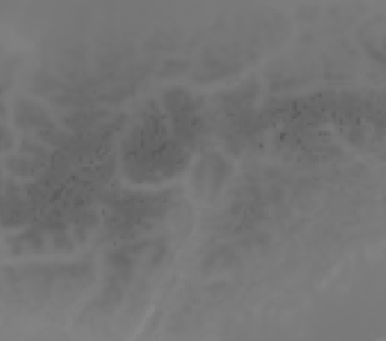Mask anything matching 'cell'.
I'll use <instances>...</instances> for the list:
<instances>
[{"label": "cell", "mask_w": 386, "mask_h": 341, "mask_svg": "<svg viewBox=\"0 0 386 341\" xmlns=\"http://www.w3.org/2000/svg\"><path fill=\"white\" fill-rule=\"evenodd\" d=\"M16 124L21 128H35V130H54V126L48 118L47 113L41 106L31 101L21 100L16 103L14 109Z\"/></svg>", "instance_id": "cell-1"}, {"label": "cell", "mask_w": 386, "mask_h": 341, "mask_svg": "<svg viewBox=\"0 0 386 341\" xmlns=\"http://www.w3.org/2000/svg\"><path fill=\"white\" fill-rule=\"evenodd\" d=\"M47 239L44 238V232L39 229H31L22 233L9 240L11 250L14 255H35L44 253L47 250Z\"/></svg>", "instance_id": "cell-2"}, {"label": "cell", "mask_w": 386, "mask_h": 341, "mask_svg": "<svg viewBox=\"0 0 386 341\" xmlns=\"http://www.w3.org/2000/svg\"><path fill=\"white\" fill-rule=\"evenodd\" d=\"M41 161L38 159H26V158H9L7 159V167L16 176L30 178L41 168Z\"/></svg>", "instance_id": "cell-3"}, {"label": "cell", "mask_w": 386, "mask_h": 341, "mask_svg": "<svg viewBox=\"0 0 386 341\" xmlns=\"http://www.w3.org/2000/svg\"><path fill=\"white\" fill-rule=\"evenodd\" d=\"M7 143H9V148H12L14 145V136L9 131L3 128L1 130V149L6 151L7 149Z\"/></svg>", "instance_id": "cell-4"}]
</instances>
